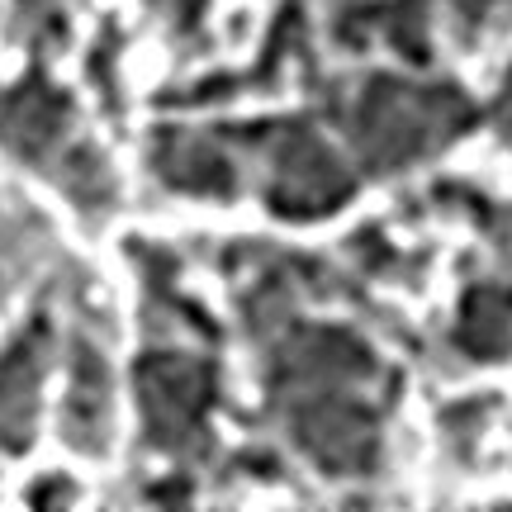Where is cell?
Returning a JSON list of instances; mask_svg holds the SVG:
<instances>
[{
    "instance_id": "277c9868",
    "label": "cell",
    "mask_w": 512,
    "mask_h": 512,
    "mask_svg": "<svg viewBox=\"0 0 512 512\" xmlns=\"http://www.w3.org/2000/svg\"><path fill=\"white\" fill-rule=\"evenodd\" d=\"M247 181H256L261 200L285 219L332 214L351 195L347 162L337 157L328 133L309 124H280L275 138H252Z\"/></svg>"
},
{
    "instance_id": "7a4b0ae2",
    "label": "cell",
    "mask_w": 512,
    "mask_h": 512,
    "mask_svg": "<svg viewBox=\"0 0 512 512\" xmlns=\"http://www.w3.org/2000/svg\"><path fill=\"white\" fill-rule=\"evenodd\" d=\"M337 124L375 171H394L437 152L470 124V105L456 86H422L399 76H370L337 95Z\"/></svg>"
},
{
    "instance_id": "9c48e42d",
    "label": "cell",
    "mask_w": 512,
    "mask_h": 512,
    "mask_svg": "<svg viewBox=\"0 0 512 512\" xmlns=\"http://www.w3.org/2000/svg\"><path fill=\"white\" fill-rule=\"evenodd\" d=\"M24 5V15H29V38H53L62 29V19H67V0H19Z\"/></svg>"
},
{
    "instance_id": "30bf717a",
    "label": "cell",
    "mask_w": 512,
    "mask_h": 512,
    "mask_svg": "<svg viewBox=\"0 0 512 512\" xmlns=\"http://www.w3.org/2000/svg\"><path fill=\"white\" fill-rule=\"evenodd\" d=\"M489 5H494V0H460L465 15H489Z\"/></svg>"
},
{
    "instance_id": "5b68a950",
    "label": "cell",
    "mask_w": 512,
    "mask_h": 512,
    "mask_svg": "<svg viewBox=\"0 0 512 512\" xmlns=\"http://www.w3.org/2000/svg\"><path fill=\"white\" fill-rule=\"evenodd\" d=\"M219 399V370L181 347L152 351L138 370V408L147 441L166 456H190L204 446Z\"/></svg>"
},
{
    "instance_id": "52a82bcc",
    "label": "cell",
    "mask_w": 512,
    "mask_h": 512,
    "mask_svg": "<svg viewBox=\"0 0 512 512\" xmlns=\"http://www.w3.org/2000/svg\"><path fill=\"white\" fill-rule=\"evenodd\" d=\"M48 342L53 328L34 318L0 347V451H24L34 437L38 394L48 380Z\"/></svg>"
},
{
    "instance_id": "8992f818",
    "label": "cell",
    "mask_w": 512,
    "mask_h": 512,
    "mask_svg": "<svg viewBox=\"0 0 512 512\" xmlns=\"http://www.w3.org/2000/svg\"><path fill=\"white\" fill-rule=\"evenodd\" d=\"M62 427L67 441L86 456H100L110 446L114 408H110V366L105 347L91 332H72L67 342V384H62Z\"/></svg>"
},
{
    "instance_id": "ba28073f",
    "label": "cell",
    "mask_w": 512,
    "mask_h": 512,
    "mask_svg": "<svg viewBox=\"0 0 512 512\" xmlns=\"http://www.w3.org/2000/svg\"><path fill=\"white\" fill-rule=\"evenodd\" d=\"M152 166L171 190L181 195H238L242 176H247V157L228 138H214V133H166L157 152H152Z\"/></svg>"
},
{
    "instance_id": "3957f363",
    "label": "cell",
    "mask_w": 512,
    "mask_h": 512,
    "mask_svg": "<svg viewBox=\"0 0 512 512\" xmlns=\"http://www.w3.org/2000/svg\"><path fill=\"white\" fill-rule=\"evenodd\" d=\"M0 147H10L19 162L38 166L81 214H105L114 204L110 162L86 143L76 114L43 76H19L0 86Z\"/></svg>"
},
{
    "instance_id": "6da1fadb",
    "label": "cell",
    "mask_w": 512,
    "mask_h": 512,
    "mask_svg": "<svg viewBox=\"0 0 512 512\" xmlns=\"http://www.w3.org/2000/svg\"><path fill=\"white\" fill-rule=\"evenodd\" d=\"M266 399L285 437L332 475H366L380 451V366L342 328L280 318L261 361Z\"/></svg>"
}]
</instances>
